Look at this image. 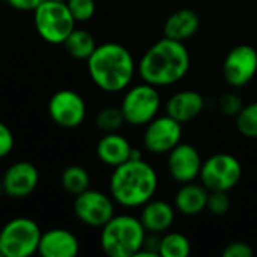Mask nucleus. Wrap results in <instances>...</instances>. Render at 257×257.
Instances as JSON below:
<instances>
[{"label": "nucleus", "instance_id": "nucleus-1", "mask_svg": "<svg viewBox=\"0 0 257 257\" xmlns=\"http://www.w3.org/2000/svg\"><path fill=\"white\" fill-rule=\"evenodd\" d=\"M191 57L185 42L163 38L151 45L137 63L142 81L155 87L179 83L190 71Z\"/></svg>", "mask_w": 257, "mask_h": 257}, {"label": "nucleus", "instance_id": "nucleus-2", "mask_svg": "<svg viewBox=\"0 0 257 257\" xmlns=\"http://www.w3.org/2000/svg\"><path fill=\"white\" fill-rule=\"evenodd\" d=\"M86 62L93 84L107 93H117L128 89L137 72L131 51L117 42L98 45Z\"/></svg>", "mask_w": 257, "mask_h": 257}, {"label": "nucleus", "instance_id": "nucleus-3", "mask_svg": "<svg viewBox=\"0 0 257 257\" xmlns=\"http://www.w3.org/2000/svg\"><path fill=\"white\" fill-rule=\"evenodd\" d=\"M158 190L155 169L142 160H128L114 167L110 176V196L123 208H142Z\"/></svg>", "mask_w": 257, "mask_h": 257}, {"label": "nucleus", "instance_id": "nucleus-4", "mask_svg": "<svg viewBox=\"0 0 257 257\" xmlns=\"http://www.w3.org/2000/svg\"><path fill=\"white\" fill-rule=\"evenodd\" d=\"M146 229L140 218L122 214L113 215L101 227L99 244L102 251L110 257H134L143 245Z\"/></svg>", "mask_w": 257, "mask_h": 257}, {"label": "nucleus", "instance_id": "nucleus-5", "mask_svg": "<svg viewBox=\"0 0 257 257\" xmlns=\"http://www.w3.org/2000/svg\"><path fill=\"white\" fill-rule=\"evenodd\" d=\"M33 24L47 44L62 45L75 29L77 21L65 0H42L33 11Z\"/></svg>", "mask_w": 257, "mask_h": 257}, {"label": "nucleus", "instance_id": "nucleus-6", "mask_svg": "<svg viewBox=\"0 0 257 257\" xmlns=\"http://www.w3.org/2000/svg\"><path fill=\"white\" fill-rule=\"evenodd\" d=\"M119 107L126 123L133 126H146L160 113L161 93L158 87L143 81L126 89Z\"/></svg>", "mask_w": 257, "mask_h": 257}, {"label": "nucleus", "instance_id": "nucleus-7", "mask_svg": "<svg viewBox=\"0 0 257 257\" xmlns=\"http://www.w3.org/2000/svg\"><path fill=\"white\" fill-rule=\"evenodd\" d=\"M41 229L35 220L17 217L9 220L0 230L2 256L30 257L38 253Z\"/></svg>", "mask_w": 257, "mask_h": 257}, {"label": "nucleus", "instance_id": "nucleus-8", "mask_svg": "<svg viewBox=\"0 0 257 257\" xmlns=\"http://www.w3.org/2000/svg\"><path fill=\"white\" fill-rule=\"evenodd\" d=\"M242 178L239 160L230 154H214L203 161L199 181L208 191H230Z\"/></svg>", "mask_w": 257, "mask_h": 257}, {"label": "nucleus", "instance_id": "nucleus-9", "mask_svg": "<svg viewBox=\"0 0 257 257\" xmlns=\"http://www.w3.org/2000/svg\"><path fill=\"white\" fill-rule=\"evenodd\" d=\"M72 209L80 223L89 227L101 229L114 215V200L102 191L89 188L74 196Z\"/></svg>", "mask_w": 257, "mask_h": 257}, {"label": "nucleus", "instance_id": "nucleus-10", "mask_svg": "<svg viewBox=\"0 0 257 257\" xmlns=\"http://www.w3.org/2000/svg\"><path fill=\"white\" fill-rule=\"evenodd\" d=\"M48 116L60 128H78L87 114L84 98L72 89H60L54 92L48 101Z\"/></svg>", "mask_w": 257, "mask_h": 257}, {"label": "nucleus", "instance_id": "nucleus-11", "mask_svg": "<svg viewBox=\"0 0 257 257\" xmlns=\"http://www.w3.org/2000/svg\"><path fill=\"white\" fill-rule=\"evenodd\" d=\"M182 139V123L169 114L154 117L145 128L143 146L151 154H169Z\"/></svg>", "mask_w": 257, "mask_h": 257}, {"label": "nucleus", "instance_id": "nucleus-12", "mask_svg": "<svg viewBox=\"0 0 257 257\" xmlns=\"http://www.w3.org/2000/svg\"><path fill=\"white\" fill-rule=\"evenodd\" d=\"M256 74L257 51L254 47L241 44L227 53L223 62V75L232 87H242L248 84Z\"/></svg>", "mask_w": 257, "mask_h": 257}, {"label": "nucleus", "instance_id": "nucleus-13", "mask_svg": "<svg viewBox=\"0 0 257 257\" xmlns=\"http://www.w3.org/2000/svg\"><path fill=\"white\" fill-rule=\"evenodd\" d=\"M167 155V170L176 182L187 184L199 179L203 160L196 146L179 143Z\"/></svg>", "mask_w": 257, "mask_h": 257}, {"label": "nucleus", "instance_id": "nucleus-14", "mask_svg": "<svg viewBox=\"0 0 257 257\" xmlns=\"http://www.w3.org/2000/svg\"><path fill=\"white\" fill-rule=\"evenodd\" d=\"M5 194L12 199L30 196L39 184V172L30 161H17L11 164L2 176Z\"/></svg>", "mask_w": 257, "mask_h": 257}, {"label": "nucleus", "instance_id": "nucleus-15", "mask_svg": "<svg viewBox=\"0 0 257 257\" xmlns=\"http://www.w3.org/2000/svg\"><path fill=\"white\" fill-rule=\"evenodd\" d=\"M78 253L80 241L71 230L56 227L41 233L38 254L42 257H75Z\"/></svg>", "mask_w": 257, "mask_h": 257}, {"label": "nucleus", "instance_id": "nucleus-16", "mask_svg": "<svg viewBox=\"0 0 257 257\" xmlns=\"http://www.w3.org/2000/svg\"><path fill=\"white\" fill-rule=\"evenodd\" d=\"M205 108V98L197 90H179L166 102V114L172 116L182 125L194 120Z\"/></svg>", "mask_w": 257, "mask_h": 257}, {"label": "nucleus", "instance_id": "nucleus-17", "mask_svg": "<svg viewBox=\"0 0 257 257\" xmlns=\"http://www.w3.org/2000/svg\"><path fill=\"white\" fill-rule=\"evenodd\" d=\"M131 143L117 131L105 133L96 143V157L108 167H117L131 158Z\"/></svg>", "mask_w": 257, "mask_h": 257}, {"label": "nucleus", "instance_id": "nucleus-18", "mask_svg": "<svg viewBox=\"0 0 257 257\" xmlns=\"http://www.w3.org/2000/svg\"><path fill=\"white\" fill-rule=\"evenodd\" d=\"M140 221L146 232L149 233H164L167 232L176 217V208H173L170 203L164 200H149L146 205L142 206Z\"/></svg>", "mask_w": 257, "mask_h": 257}, {"label": "nucleus", "instance_id": "nucleus-19", "mask_svg": "<svg viewBox=\"0 0 257 257\" xmlns=\"http://www.w3.org/2000/svg\"><path fill=\"white\" fill-rule=\"evenodd\" d=\"M200 29V17L196 11L184 8L172 12L164 23V36L185 42Z\"/></svg>", "mask_w": 257, "mask_h": 257}, {"label": "nucleus", "instance_id": "nucleus-20", "mask_svg": "<svg viewBox=\"0 0 257 257\" xmlns=\"http://www.w3.org/2000/svg\"><path fill=\"white\" fill-rule=\"evenodd\" d=\"M209 191L202 184L187 182L182 184L175 196V208L178 212L193 217L206 209Z\"/></svg>", "mask_w": 257, "mask_h": 257}, {"label": "nucleus", "instance_id": "nucleus-21", "mask_svg": "<svg viewBox=\"0 0 257 257\" xmlns=\"http://www.w3.org/2000/svg\"><path fill=\"white\" fill-rule=\"evenodd\" d=\"M66 53L75 60H87L98 47L93 35L84 29H74L62 44Z\"/></svg>", "mask_w": 257, "mask_h": 257}, {"label": "nucleus", "instance_id": "nucleus-22", "mask_svg": "<svg viewBox=\"0 0 257 257\" xmlns=\"http://www.w3.org/2000/svg\"><path fill=\"white\" fill-rule=\"evenodd\" d=\"M60 184H62V188L68 194L77 196L90 188V175L84 167L74 164V166L66 167L62 172Z\"/></svg>", "mask_w": 257, "mask_h": 257}, {"label": "nucleus", "instance_id": "nucleus-23", "mask_svg": "<svg viewBox=\"0 0 257 257\" xmlns=\"http://www.w3.org/2000/svg\"><path fill=\"white\" fill-rule=\"evenodd\" d=\"M191 254L190 239L179 232H169L161 236L160 256L161 257H188Z\"/></svg>", "mask_w": 257, "mask_h": 257}, {"label": "nucleus", "instance_id": "nucleus-24", "mask_svg": "<svg viewBox=\"0 0 257 257\" xmlns=\"http://www.w3.org/2000/svg\"><path fill=\"white\" fill-rule=\"evenodd\" d=\"M126 123L120 107H105L98 111L95 117V125L99 131L105 133H116Z\"/></svg>", "mask_w": 257, "mask_h": 257}, {"label": "nucleus", "instance_id": "nucleus-25", "mask_svg": "<svg viewBox=\"0 0 257 257\" xmlns=\"http://www.w3.org/2000/svg\"><path fill=\"white\" fill-rule=\"evenodd\" d=\"M238 131L248 139H257V101L244 105L235 117Z\"/></svg>", "mask_w": 257, "mask_h": 257}, {"label": "nucleus", "instance_id": "nucleus-26", "mask_svg": "<svg viewBox=\"0 0 257 257\" xmlns=\"http://www.w3.org/2000/svg\"><path fill=\"white\" fill-rule=\"evenodd\" d=\"M77 23L90 21L96 12V0H65Z\"/></svg>", "mask_w": 257, "mask_h": 257}, {"label": "nucleus", "instance_id": "nucleus-27", "mask_svg": "<svg viewBox=\"0 0 257 257\" xmlns=\"http://www.w3.org/2000/svg\"><path fill=\"white\" fill-rule=\"evenodd\" d=\"M230 203L229 191H209L206 209L212 215H224L229 212Z\"/></svg>", "mask_w": 257, "mask_h": 257}, {"label": "nucleus", "instance_id": "nucleus-28", "mask_svg": "<svg viewBox=\"0 0 257 257\" xmlns=\"http://www.w3.org/2000/svg\"><path fill=\"white\" fill-rule=\"evenodd\" d=\"M218 108L221 110L223 114L229 117H236L239 111L244 108V102L236 93H224L218 99Z\"/></svg>", "mask_w": 257, "mask_h": 257}, {"label": "nucleus", "instance_id": "nucleus-29", "mask_svg": "<svg viewBox=\"0 0 257 257\" xmlns=\"http://www.w3.org/2000/svg\"><path fill=\"white\" fill-rule=\"evenodd\" d=\"M253 254L254 251L251 245L244 241H233L227 244L224 250L221 251L223 257H253Z\"/></svg>", "mask_w": 257, "mask_h": 257}, {"label": "nucleus", "instance_id": "nucleus-30", "mask_svg": "<svg viewBox=\"0 0 257 257\" xmlns=\"http://www.w3.org/2000/svg\"><path fill=\"white\" fill-rule=\"evenodd\" d=\"M15 145V137L12 130L0 120V158L8 157Z\"/></svg>", "mask_w": 257, "mask_h": 257}, {"label": "nucleus", "instance_id": "nucleus-31", "mask_svg": "<svg viewBox=\"0 0 257 257\" xmlns=\"http://www.w3.org/2000/svg\"><path fill=\"white\" fill-rule=\"evenodd\" d=\"M6 2L11 8L23 12H33L42 0H3Z\"/></svg>", "mask_w": 257, "mask_h": 257}, {"label": "nucleus", "instance_id": "nucleus-32", "mask_svg": "<svg viewBox=\"0 0 257 257\" xmlns=\"http://www.w3.org/2000/svg\"><path fill=\"white\" fill-rule=\"evenodd\" d=\"M3 194H5V190H3V184H2V179H0V199H2Z\"/></svg>", "mask_w": 257, "mask_h": 257}, {"label": "nucleus", "instance_id": "nucleus-33", "mask_svg": "<svg viewBox=\"0 0 257 257\" xmlns=\"http://www.w3.org/2000/svg\"><path fill=\"white\" fill-rule=\"evenodd\" d=\"M0 256H2V242H0Z\"/></svg>", "mask_w": 257, "mask_h": 257}]
</instances>
